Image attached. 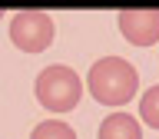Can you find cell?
Masks as SVG:
<instances>
[{
    "mask_svg": "<svg viewBox=\"0 0 159 139\" xmlns=\"http://www.w3.org/2000/svg\"><path fill=\"white\" fill-rule=\"evenodd\" d=\"M86 89H89V96L96 103H103V106H123V103H129L136 96L139 73L123 56H103L89 66Z\"/></svg>",
    "mask_w": 159,
    "mask_h": 139,
    "instance_id": "obj_1",
    "label": "cell"
},
{
    "mask_svg": "<svg viewBox=\"0 0 159 139\" xmlns=\"http://www.w3.org/2000/svg\"><path fill=\"white\" fill-rule=\"evenodd\" d=\"M33 93H37V103L50 113H70L76 109L80 96H83V83L70 66H47L40 70L37 83H33Z\"/></svg>",
    "mask_w": 159,
    "mask_h": 139,
    "instance_id": "obj_2",
    "label": "cell"
},
{
    "mask_svg": "<svg viewBox=\"0 0 159 139\" xmlns=\"http://www.w3.org/2000/svg\"><path fill=\"white\" fill-rule=\"evenodd\" d=\"M53 37H57L53 17L43 13V10H20L10 20V40L23 53H43L53 43Z\"/></svg>",
    "mask_w": 159,
    "mask_h": 139,
    "instance_id": "obj_3",
    "label": "cell"
},
{
    "mask_svg": "<svg viewBox=\"0 0 159 139\" xmlns=\"http://www.w3.org/2000/svg\"><path fill=\"white\" fill-rule=\"evenodd\" d=\"M119 33L133 47L159 43V10H119Z\"/></svg>",
    "mask_w": 159,
    "mask_h": 139,
    "instance_id": "obj_4",
    "label": "cell"
},
{
    "mask_svg": "<svg viewBox=\"0 0 159 139\" xmlns=\"http://www.w3.org/2000/svg\"><path fill=\"white\" fill-rule=\"evenodd\" d=\"M96 139H143V129L129 113H113L99 123Z\"/></svg>",
    "mask_w": 159,
    "mask_h": 139,
    "instance_id": "obj_5",
    "label": "cell"
},
{
    "mask_svg": "<svg viewBox=\"0 0 159 139\" xmlns=\"http://www.w3.org/2000/svg\"><path fill=\"white\" fill-rule=\"evenodd\" d=\"M30 139H76V132L66 126V123H57V119H50V123H40Z\"/></svg>",
    "mask_w": 159,
    "mask_h": 139,
    "instance_id": "obj_6",
    "label": "cell"
},
{
    "mask_svg": "<svg viewBox=\"0 0 159 139\" xmlns=\"http://www.w3.org/2000/svg\"><path fill=\"white\" fill-rule=\"evenodd\" d=\"M139 116H143V123H146V126L159 129V86H152L146 96L139 99Z\"/></svg>",
    "mask_w": 159,
    "mask_h": 139,
    "instance_id": "obj_7",
    "label": "cell"
},
{
    "mask_svg": "<svg viewBox=\"0 0 159 139\" xmlns=\"http://www.w3.org/2000/svg\"><path fill=\"white\" fill-rule=\"evenodd\" d=\"M0 17H3V10H0Z\"/></svg>",
    "mask_w": 159,
    "mask_h": 139,
    "instance_id": "obj_8",
    "label": "cell"
}]
</instances>
